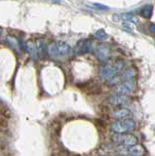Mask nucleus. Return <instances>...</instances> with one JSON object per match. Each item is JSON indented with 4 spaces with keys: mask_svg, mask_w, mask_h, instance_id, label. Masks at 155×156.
I'll return each mask as SVG.
<instances>
[{
    "mask_svg": "<svg viewBox=\"0 0 155 156\" xmlns=\"http://www.w3.org/2000/svg\"><path fill=\"white\" fill-rule=\"evenodd\" d=\"M148 29H149V31L151 32V33L155 34V23H151V24H150Z\"/></svg>",
    "mask_w": 155,
    "mask_h": 156,
    "instance_id": "nucleus-20",
    "label": "nucleus"
},
{
    "mask_svg": "<svg viewBox=\"0 0 155 156\" xmlns=\"http://www.w3.org/2000/svg\"><path fill=\"white\" fill-rule=\"evenodd\" d=\"M6 43L9 45L11 49L13 50H18L19 49V43L17 41V39L15 37H12V36H7L6 37Z\"/></svg>",
    "mask_w": 155,
    "mask_h": 156,
    "instance_id": "nucleus-14",
    "label": "nucleus"
},
{
    "mask_svg": "<svg viewBox=\"0 0 155 156\" xmlns=\"http://www.w3.org/2000/svg\"><path fill=\"white\" fill-rule=\"evenodd\" d=\"M153 14V6L150 4L144 5V6L140 10V15L142 17L145 18V19H150Z\"/></svg>",
    "mask_w": 155,
    "mask_h": 156,
    "instance_id": "nucleus-12",
    "label": "nucleus"
},
{
    "mask_svg": "<svg viewBox=\"0 0 155 156\" xmlns=\"http://www.w3.org/2000/svg\"><path fill=\"white\" fill-rule=\"evenodd\" d=\"M135 129V122L133 119L125 118V119H119L118 121L114 122L111 126V130L114 133H128V132H132Z\"/></svg>",
    "mask_w": 155,
    "mask_h": 156,
    "instance_id": "nucleus-3",
    "label": "nucleus"
},
{
    "mask_svg": "<svg viewBox=\"0 0 155 156\" xmlns=\"http://www.w3.org/2000/svg\"><path fill=\"white\" fill-rule=\"evenodd\" d=\"M122 19L126 20V21L131 22V23H138L139 20L136 18L134 15H131V14H124L122 16Z\"/></svg>",
    "mask_w": 155,
    "mask_h": 156,
    "instance_id": "nucleus-17",
    "label": "nucleus"
},
{
    "mask_svg": "<svg viewBox=\"0 0 155 156\" xmlns=\"http://www.w3.org/2000/svg\"><path fill=\"white\" fill-rule=\"evenodd\" d=\"M122 72H123L122 74L118 76L119 82L133 79L134 76H135V71H134V69H132V68H130V69H127V70H125V71H122Z\"/></svg>",
    "mask_w": 155,
    "mask_h": 156,
    "instance_id": "nucleus-13",
    "label": "nucleus"
},
{
    "mask_svg": "<svg viewBox=\"0 0 155 156\" xmlns=\"http://www.w3.org/2000/svg\"><path fill=\"white\" fill-rule=\"evenodd\" d=\"M84 91L89 95H99L101 93V87L96 82H89L84 85Z\"/></svg>",
    "mask_w": 155,
    "mask_h": 156,
    "instance_id": "nucleus-9",
    "label": "nucleus"
},
{
    "mask_svg": "<svg viewBox=\"0 0 155 156\" xmlns=\"http://www.w3.org/2000/svg\"><path fill=\"white\" fill-rule=\"evenodd\" d=\"M112 140L115 144H118L120 145H134L138 143V139L133 135H126V134H120L116 133L112 136Z\"/></svg>",
    "mask_w": 155,
    "mask_h": 156,
    "instance_id": "nucleus-4",
    "label": "nucleus"
},
{
    "mask_svg": "<svg viewBox=\"0 0 155 156\" xmlns=\"http://www.w3.org/2000/svg\"><path fill=\"white\" fill-rule=\"evenodd\" d=\"M124 69V63L122 62H118L114 63V65H107L104 66L101 69V78L104 80L109 81L110 79L116 75H118Z\"/></svg>",
    "mask_w": 155,
    "mask_h": 156,
    "instance_id": "nucleus-2",
    "label": "nucleus"
},
{
    "mask_svg": "<svg viewBox=\"0 0 155 156\" xmlns=\"http://www.w3.org/2000/svg\"><path fill=\"white\" fill-rule=\"evenodd\" d=\"M96 55L100 62H106L110 57V49L106 44H100L96 49Z\"/></svg>",
    "mask_w": 155,
    "mask_h": 156,
    "instance_id": "nucleus-6",
    "label": "nucleus"
},
{
    "mask_svg": "<svg viewBox=\"0 0 155 156\" xmlns=\"http://www.w3.org/2000/svg\"><path fill=\"white\" fill-rule=\"evenodd\" d=\"M26 49H27L26 52L30 53V56L34 58V60H36V58H38V50H37L36 44L32 41H28L26 43Z\"/></svg>",
    "mask_w": 155,
    "mask_h": 156,
    "instance_id": "nucleus-11",
    "label": "nucleus"
},
{
    "mask_svg": "<svg viewBox=\"0 0 155 156\" xmlns=\"http://www.w3.org/2000/svg\"><path fill=\"white\" fill-rule=\"evenodd\" d=\"M36 46H37V50H38V56L43 57L45 54V49H46L45 43L42 41H38L36 43Z\"/></svg>",
    "mask_w": 155,
    "mask_h": 156,
    "instance_id": "nucleus-16",
    "label": "nucleus"
},
{
    "mask_svg": "<svg viewBox=\"0 0 155 156\" xmlns=\"http://www.w3.org/2000/svg\"><path fill=\"white\" fill-rule=\"evenodd\" d=\"M92 50V42L89 39H82L75 47V53L77 55H83L89 53Z\"/></svg>",
    "mask_w": 155,
    "mask_h": 156,
    "instance_id": "nucleus-7",
    "label": "nucleus"
},
{
    "mask_svg": "<svg viewBox=\"0 0 155 156\" xmlns=\"http://www.w3.org/2000/svg\"><path fill=\"white\" fill-rule=\"evenodd\" d=\"M1 33H2V29L0 28V36H1Z\"/></svg>",
    "mask_w": 155,
    "mask_h": 156,
    "instance_id": "nucleus-22",
    "label": "nucleus"
},
{
    "mask_svg": "<svg viewBox=\"0 0 155 156\" xmlns=\"http://www.w3.org/2000/svg\"><path fill=\"white\" fill-rule=\"evenodd\" d=\"M95 36L99 39H101V40H104V39H106L107 38V34L106 32L104 30V29H99V30H97L96 33H95Z\"/></svg>",
    "mask_w": 155,
    "mask_h": 156,
    "instance_id": "nucleus-18",
    "label": "nucleus"
},
{
    "mask_svg": "<svg viewBox=\"0 0 155 156\" xmlns=\"http://www.w3.org/2000/svg\"><path fill=\"white\" fill-rule=\"evenodd\" d=\"M47 52L51 58H64L70 54L71 47L65 42L57 41V42H53L47 47Z\"/></svg>",
    "mask_w": 155,
    "mask_h": 156,
    "instance_id": "nucleus-1",
    "label": "nucleus"
},
{
    "mask_svg": "<svg viewBox=\"0 0 155 156\" xmlns=\"http://www.w3.org/2000/svg\"><path fill=\"white\" fill-rule=\"evenodd\" d=\"M113 116L116 119H125V118H130L132 116V112L127 108H121L113 112Z\"/></svg>",
    "mask_w": 155,
    "mask_h": 156,
    "instance_id": "nucleus-10",
    "label": "nucleus"
},
{
    "mask_svg": "<svg viewBox=\"0 0 155 156\" xmlns=\"http://www.w3.org/2000/svg\"><path fill=\"white\" fill-rule=\"evenodd\" d=\"M130 99L127 95H121V94H115L112 97L109 98V102L113 105H117V106H121V105H125L129 104Z\"/></svg>",
    "mask_w": 155,
    "mask_h": 156,
    "instance_id": "nucleus-8",
    "label": "nucleus"
},
{
    "mask_svg": "<svg viewBox=\"0 0 155 156\" xmlns=\"http://www.w3.org/2000/svg\"><path fill=\"white\" fill-rule=\"evenodd\" d=\"M48 1H50L52 3H57V4H60L62 2V0H48Z\"/></svg>",
    "mask_w": 155,
    "mask_h": 156,
    "instance_id": "nucleus-21",
    "label": "nucleus"
},
{
    "mask_svg": "<svg viewBox=\"0 0 155 156\" xmlns=\"http://www.w3.org/2000/svg\"><path fill=\"white\" fill-rule=\"evenodd\" d=\"M7 125H8V122L5 119V117H3V118L0 119V127H2V128H6Z\"/></svg>",
    "mask_w": 155,
    "mask_h": 156,
    "instance_id": "nucleus-19",
    "label": "nucleus"
},
{
    "mask_svg": "<svg viewBox=\"0 0 155 156\" xmlns=\"http://www.w3.org/2000/svg\"><path fill=\"white\" fill-rule=\"evenodd\" d=\"M134 89H135V82L133 81V79H130V80L122 81L121 84L117 85V87L115 88V93L116 94L128 96L131 93H133Z\"/></svg>",
    "mask_w": 155,
    "mask_h": 156,
    "instance_id": "nucleus-5",
    "label": "nucleus"
},
{
    "mask_svg": "<svg viewBox=\"0 0 155 156\" xmlns=\"http://www.w3.org/2000/svg\"><path fill=\"white\" fill-rule=\"evenodd\" d=\"M0 115H2L5 118L10 116V110L8 109V107L2 101H0Z\"/></svg>",
    "mask_w": 155,
    "mask_h": 156,
    "instance_id": "nucleus-15",
    "label": "nucleus"
}]
</instances>
